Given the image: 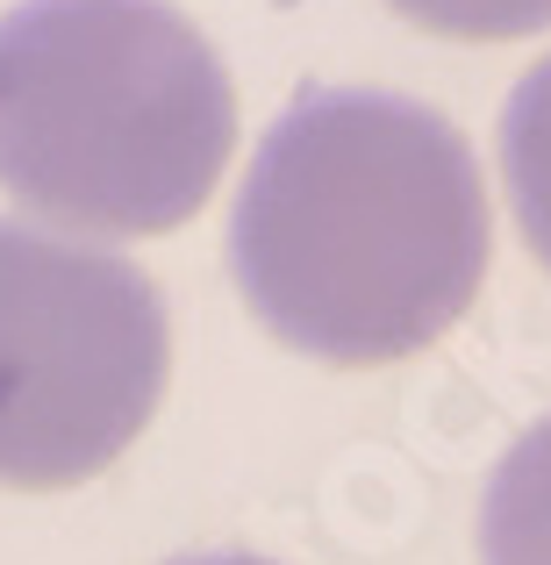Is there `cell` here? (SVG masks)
<instances>
[{"mask_svg":"<svg viewBox=\"0 0 551 565\" xmlns=\"http://www.w3.org/2000/svg\"><path fill=\"white\" fill-rule=\"evenodd\" d=\"M230 273L287 351L394 365L437 344L487 279L480 166L409 94H301L236 186Z\"/></svg>","mask_w":551,"mask_h":565,"instance_id":"6da1fadb","label":"cell"},{"mask_svg":"<svg viewBox=\"0 0 551 565\" xmlns=\"http://www.w3.org/2000/svg\"><path fill=\"white\" fill-rule=\"evenodd\" d=\"M158 287L115 250L0 215V487H80L166 394Z\"/></svg>","mask_w":551,"mask_h":565,"instance_id":"3957f363","label":"cell"},{"mask_svg":"<svg viewBox=\"0 0 551 565\" xmlns=\"http://www.w3.org/2000/svg\"><path fill=\"white\" fill-rule=\"evenodd\" d=\"M166 565H273V558H251V552H187V558H166Z\"/></svg>","mask_w":551,"mask_h":565,"instance_id":"52a82bcc","label":"cell"},{"mask_svg":"<svg viewBox=\"0 0 551 565\" xmlns=\"http://www.w3.org/2000/svg\"><path fill=\"white\" fill-rule=\"evenodd\" d=\"M480 565H551V415L501 451L487 480Z\"/></svg>","mask_w":551,"mask_h":565,"instance_id":"277c9868","label":"cell"},{"mask_svg":"<svg viewBox=\"0 0 551 565\" xmlns=\"http://www.w3.org/2000/svg\"><path fill=\"white\" fill-rule=\"evenodd\" d=\"M501 180H509V207L530 258L551 273V57L516 79L501 108Z\"/></svg>","mask_w":551,"mask_h":565,"instance_id":"5b68a950","label":"cell"},{"mask_svg":"<svg viewBox=\"0 0 551 565\" xmlns=\"http://www.w3.org/2000/svg\"><path fill=\"white\" fill-rule=\"evenodd\" d=\"M386 8L401 22L430 29V36H458V43H509L551 29V0H386Z\"/></svg>","mask_w":551,"mask_h":565,"instance_id":"8992f818","label":"cell"},{"mask_svg":"<svg viewBox=\"0 0 551 565\" xmlns=\"http://www.w3.org/2000/svg\"><path fill=\"white\" fill-rule=\"evenodd\" d=\"M236 94L166 0H22L0 14V193L80 236H166L215 193Z\"/></svg>","mask_w":551,"mask_h":565,"instance_id":"7a4b0ae2","label":"cell"}]
</instances>
